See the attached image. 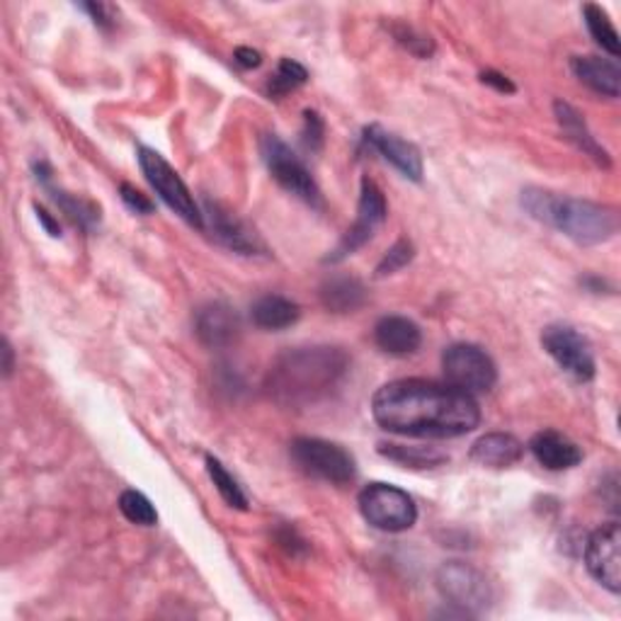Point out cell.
<instances>
[{"instance_id": "6da1fadb", "label": "cell", "mask_w": 621, "mask_h": 621, "mask_svg": "<svg viewBox=\"0 0 621 621\" xmlns=\"http://www.w3.org/2000/svg\"><path fill=\"white\" fill-rule=\"evenodd\" d=\"M372 416L379 428L404 437L452 440L479 428L477 398L452 384L398 379L382 386L372 398Z\"/></svg>"}, {"instance_id": "7a4b0ae2", "label": "cell", "mask_w": 621, "mask_h": 621, "mask_svg": "<svg viewBox=\"0 0 621 621\" xmlns=\"http://www.w3.org/2000/svg\"><path fill=\"white\" fill-rule=\"evenodd\" d=\"M350 360L340 347H297L279 355L267 372L265 388L279 406H313L345 379Z\"/></svg>"}, {"instance_id": "3957f363", "label": "cell", "mask_w": 621, "mask_h": 621, "mask_svg": "<svg viewBox=\"0 0 621 621\" xmlns=\"http://www.w3.org/2000/svg\"><path fill=\"white\" fill-rule=\"evenodd\" d=\"M534 222L549 226L580 246H600L617 236L619 214L614 206L568 197L544 188H525L520 197Z\"/></svg>"}, {"instance_id": "277c9868", "label": "cell", "mask_w": 621, "mask_h": 621, "mask_svg": "<svg viewBox=\"0 0 621 621\" xmlns=\"http://www.w3.org/2000/svg\"><path fill=\"white\" fill-rule=\"evenodd\" d=\"M291 459L313 479L345 485L357 477V461L345 447L321 440V437H297L289 445Z\"/></svg>"}, {"instance_id": "5b68a950", "label": "cell", "mask_w": 621, "mask_h": 621, "mask_svg": "<svg viewBox=\"0 0 621 621\" xmlns=\"http://www.w3.org/2000/svg\"><path fill=\"white\" fill-rule=\"evenodd\" d=\"M139 165L143 170L146 180H149V185L156 190L158 197L170 206V210H173L180 218H185L190 226L204 228V212L200 210V204L194 202L185 180L178 175V170L170 165L161 153L141 146Z\"/></svg>"}, {"instance_id": "8992f818", "label": "cell", "mask_w": 621, "mask_h": 621, "mask_svg": "<svg viewBox=\"0 0 621 621\" xmlns=\"http://www.w3.org/2000/svg\"><path fill=\"white\" fill-rule=\"evenodd\" d=\"M260 156L270 175L279 182V188H285L289 194H295V197L311 206L323 204L321 190L315 185L311 170L303 165L301 158L277 133H263Z\"/></svg>"}, {"instance_id": "52a82bcc", "label": "cell", "mask_w": 621, "mask_h": 621, "mask_svg": "<svg viewBox=\"0 0 621 621\" xmlns=\"http://www.w3.org/2000/svg\"><path fill=\"white\" fill-rule=\"evenodd\" d=\"M362 517L382 532H406L418 520L413 497L388 483H370L357 497Z\"/></svg>"}, {"instance_id": "ba28073f", "label": "cell", "mask_w": 621, "mask_h": 621, "mask_svg": "<svg viewBox=\"0 0 621 621\" xmlns=\"http://www.w3.org/2000/svg\"><path fill=\"white\" fill-rule=\"evenodd\" d=\"M447 382L469 396L491 392L497 382V367L489 352L471 343L449 345L442 355Z\"/></svg>"}, {"instance_id": "9c48e42d", "label": "cell", "mask_w": 621, "mask_h": 621, "mask_svg": "<svg viewBox=\"0 0 621 621\" xmlns=\"http://www.w3.org/2000/svg\"><path fill=\"white\" fill-rule=\"evenodd\" d=\"M437 590L449 604L459 607L467 617L485 612L493 602V590L479 568L464 561H447L437 570Z\"/></svg>"}, {"instance_id": "30bf717a", "label": "cell", "mask_w": 621, "mask_h": 621, "mask_svg": "<svg viewBox=\"0 0 621 621\" xmlns=\"http://www.w3.org/2000/svg\"><path fill=\"white\" fill-rule=\"evenodd\" d=\"M542 345L549 352V357L561 367L566 374L574 376L576 382H592L598 364H595L592 347L576 328L554 323L546 325L542 333Z\"/></svg>"}, {"instance_id": "8fae6325", "label": "cell", "mask_w": 621, "mask_h": 621, "mask_svg": "<svg viewBox=\"0 0 621 621\" xmlns=\"http://www.w3.org/2000/svg\"><path fill=\"white\" fill-rule=\"evenodd\" d=\"M386 214H388V206L384 200V192L376 188L374 180L364 178L362 190H360L355 224L347 228V234L343 236V240L338 243V248L328 255L325 263H340V260H345L347 255H355L362 246H367V243L374 238L376 228L386 222Z\"/></svg>"}, {"instance_id": "7c38bea8", "label": "cell", "mask_w": 621, "mask_h": 621, "mask_svg": "<svg viewBox=\"0 0 621 621\" xmlns=\"http://www.w3.org/2000/svg\"><path fill=\"white\" fill-rule=\"evenodd\" d=\"M588 574L612 595L621 592V532L617 522L590 534L586 544Z\"/></svg>"}, {"instance_id": "4fadbf2b", "label": "cell", "mask_w": 621, "mask_h": 621, "mask_svg": "<svg viewBox=\"0 0 621 621\" xmlns=\"http://www.w3.org/2000/svg\"><path fill=\"white\" fill-rule=\"evenodd\" d=\"M204 218L210 222L212 236L226 246L228 250L240 253V255H258L265 253L263 240L258 238L255 231L236 216V212H231L228 206L206 200L204 204Z\"/></svg>"}, {"instance_id": "5bb4252c", "label": "cell", "mask_w": 621, "mask_h": 621, "mask_svg": "<svg viewBox=\"0 0 621 621\" xmlns=\"http://www.w3.org/2000/svg\"><path fill=\"white\" fill-rule=\"evenodd\" d=\"M194 333H197L200 343L212 347V350H222L234 345L238 335H240V319L236 309H231L228 303L214 301L206 303L194 315Z\"/></svg>"}, {"instance_id": "9a60e30c", "label": "cell", "mask_w": 621, "mask_h": 621, "mask_svg": "<svg viewBox=\"0 0 621 621\" xmlns=\"http://www.w3.org/2000/svg\"><path fill=\"white\" fill-rule=\"evenodd\" d=\"M364 143L372 146V149L384 156L388 163H392L400 175L420 182L422 180V156L416 146L404 141L396 133L382 129L379 125H372L364 129Z\"/></svg>"}, {"instance_id": "2e32d148", "label": "cell", "mask_w": 621, "mask_h": 621, "mask_svg": "<svg viewBox=\"0 0 621 621\" xmlns=\"http://www.w3.org/2000/svg\"><path fill=\"white\" fill-rule=\"evenodd\" d=\"M529 449L534 459L549 471H568L582 461L580 447L556 430H544L539 435H534Z\"/></svg>"}, {"instance_id": "e0dca14e", "label": "cell", "mask_w": 621, "mask_h": 621, "mask_svg": "<svg viewBox=\"0 0 621 621\" xmlns=\"http://www.w3.org/2000/svg\"><path fill=\"white\" fill-rule=\"evenodd\" d=\"M374 340L386 355L394 357H406L413 355L422 343V333L418 323H413L410 319H404V315H386L374 328Z\"/></svg>"}, {"instance_id": "ac0fdd59", "label": "cell", "mask_w": 621, "mask_h": 621, "mask_svg": "<svg viewBox=\"0 0 621 621\" xmlns=\"http://www.w3.org/2000/svg\"><path fill=\"white\" fill-rule=\"evenodd\" d=\"M576 78L588 85L592 93L604 97H619L621 90V71L617 61L600 58V56H574L570 58Z\"/></svg>"}, {"instance_id": "d6986e66", "label": "cell", "mask_w": 621, "mask_h": 621, "mask_svg": "<svg viewBox=\"0 0 621 621\" xmlns=\"http://www.w3.org/2000/svg\"><path fill=\"white\" fill-rule=\"evenodd\" d=\"M522 454H525V445L517 437L505 432L483 435L471 447V461H477L479 467L485 469H507L517 464Z\"/></svg>"}, {"instance_id": "ffe728a7", "label": "cell", "mask_w": 621, "mask_h": 621, "mask_svg": "<svg viewBox=\"0 0 621 621\" xmlns=\"http://www.w3.org/2000/svg\"><path fill=\"white\" fill-rule=\"evenodd\" d=\"M554 113H556V119H558V125H561L564 133L566 137L574 141L578 149L590 156L595 163L602 165V168H610L612 161H610V153H607L602 146L598 143V139L592 137L588 125H586V119H582V115L578 113L576 107H570L568 103L564 100H556L554 103Z\"/></svg>"}, {"instance_id": "44dd1931", "label": "cell", "mask_w": 621, "mask_h": 621, "mask_svg": "<svg viewBox=\"0 0 621 621\" xmlns=\"http://www.w3.org/2000/svg\"><path fill=\"white\" fill-rule=\"evenodd\" d=\"M367 301V287L357 277L333 275L321 285V303L331 313H355Z\"/></svg>"}, {"instance_id": "7402d4cb", "label": "cell", "mask_w": 621, "mask_h": 621, "mask_svg": "<svg viewBox=\"0 0 621 621\" xmlns=\"http://www.w3.org/2000/svg\"><path fill=\"white\" fill-rule=\"evenodd\" d=\"M253 323L263 331H285L301 319L299 303L279 295H265L250 307Z\"/></svg>"}, {"instance_id": "603a6c76", "label": "cell", "mask_w": 621, "mask_h": 621, "mask_svg": "<svg viewBox=\"0 0 621 621\" xmlns=\"http://www.w3.org/2000/svg\"><path fill=\"white\" fill-rule=\"evenodd\" d=\"M34 173H36V180H40L42 185L49 192H52V197L56 200V204L61 206V210H64L78 226L93 228L97 222H100V212H97L95 204H90L88 200L73 197V194H68L64 190H56L52 185V168H49L46 163H34Z\"/></svg>"}, {"instance_id": "cb8c5ba5", "label": "cell", "mask_w": 621, "mask_h": 621, "mask_svg": "<svg viewBox=\"0 0 621 621\" xmlns=\"http://www.w3.org/2000/svg\"><path fill=\"white\" fill-rule=\"evenodd\" d=\"M379 454L406 469H435L447 464V457L432 447L428 449V447H406V445H382Z\"/></svg>"}, {"instance_id": "d4e9b609", "label": "cell", "mask_w": 621, "mask_h": 621, "mask_svg": "<svg viewBox=\"0 0 621 621\" xmlns=\"http://www.w3.org/2000/svg\"><path fill=\"white\" fill-rule=\"evenodd\" d=\"M582 18H586L588 32L592 34V40L598 42L607 54L617 58L621 54V44H619V34L614 30V24H612L610 15H607V10H602L595 3H586L582 6Z\"/></svg>"}, {"instance_id": "484cf974", "label": "cell", "mask_w": 621, "mask_h": 621, "mask_svg": "<svg viewBox=\"0 0 621 621\" xmlns=\"http://www.w3.org/2000/svg\"><path fill=\"white\" fill-rule=\"evenodd\" d=\"M204 464H206V473H210V479L214 483V489L218 491V495L224 497V503L228 507H236V510H248L246 493H243L238 481L231 477L228 469L222 464V461L214 459V457H206Z\"/></svg>"}, {"instance_id": "4316f807", "label": "cell", "mask_w": 621, "mask_h": 621, "mask_svg": "<svg viewBox=\"0 0 621 621\" xmlns=\"http://www.w3.org/2000/svg\"><path fill=\"white\" fill-rule=\"evenodd\" d=\"M119 510L131 525H141V527H156L158 525V513L156 507L151 505L149 497L139 491H125L119 495Z\"/></svg>"}, {"instance_id": "83f0119b", "label": "cell", "mask_w": 621, "mask_h": 621, "mask_svg": "<svg viewBox=\"0 0 621 621\" xmlns=\"http://www.w3.org/2000/svg\"><path fill=\"white\" fill-rule=\"evenodd\" d=\"M307 81H309V71L307 68H303L301 64H297V61L282 58V61H279V66L275 71L272 81H270V95H275V97L289 95L291 90L301 88V85L307 83Z\"/></svg>"}, {"instance_id": "f1b7e54d", "label": "cell", "mask_w": 621, "mask_h": 621, "mask_svg": "<svg viewBox=\"0 0 621 621\" xmlns=\"http://www.w3.org/2000/svg\"><path fill=\"white\" fill-rule=\"evenodd\" d=\"M413 255H416V248H413L410 240L394 243V246L386 250L379 267H376V277H386V275H394L398 270H404V267L413 260Z\"/></svg>"}, {"instance_id": "f546056e", "label": "cell", "mask_w": 621, "mask_h": 621, "mask_svg": "<svg viewBox=\"0 0 621 621\" xmlns=\"http://www.w3.org/2000/svg\"><path fill=\"white\" fill-rule=\"evenodd\" d=\"M301 141L307 146L309 151H321L323 141H325V125L319 113L313 109H307L303 113V131H301Z\"/></svg>"}, {"instance_id": "4dcf8cb0", "label": "cell", "mask_w": 621, "mask_h": 621, "mask_svg": "<svg viewBox=\"0 0 621 621\" xmlns=\"http://www.w3.org/2000/svg\"><path fill=\"white\" fill-rule=\"evenodd\" d=\"M119 194H121V202H125L131 212L151 214L156 210V204L149 200V194H143L141 190L129 185V182H121Z\"/></svg>"}, {"instance_id": "1f68e13d", "label": "cell", "mask_w": 621, "mask_h": 621, "mask_svg": "<svg viewBox=\"0 0 621 621\" xmlns=\"http://www.w3.org/2000/svg\"><path fill=\"white\" fill-rule=\"evenodd\" d=\"M396 36H398V42L400 44H406L408 46V52L413 54H418V56H430L432 54V42L428 40V36H418L416 32H413L410 28H400L396 30Z\"/></svg>"}, {"instance_id": "d6a6232c", "label": "cell", "mask_w": 621, "mask_h": 621, "mask_svg": "<svg viewBox=\"0 0 621 621\" xmlns=\"http://www.w3.org/2000/svg\"><path fill=\"white\" fill-rule=\"evenodd\" d=\"M81 10L88 12L97 28H103V30H113L115 28V20L117 18H115V8L113 6H107V3H85V6H81Z\"/></svg>"}, {"instance_id": "836d02e7", "label": "cell", "mask_w": 621, "mask_h": 621, "mask_svg": "<svg viewBox=\"0 0 621 621\" xmlns=\"http://www.w3.org/2000/svg\"><path fill=\"white\" fill-rule=\"evenodd\" d=\"M481 83H483V85H491L493 90L505 93V95H513V93L517 90L515 83L510 81L507 76H503V73H497V71H483V73H481Z\"/></svg>"}, {"instance_id": "e575fe53", "label": "cell", "mask_w": 621, "mask_h": 621, "mask_svg": "<svg viewBox=\"0 0 621 621\" xmlns=\"http://www.w3.org/2000/svg\"><path fill=\"white\" fill-rule=\"evenodd\" d=\"M234 58H236V64L243 68H258L263 64V54L255 52V49H250V46H238L234 52Z\"/></svg>"}, {"instance_id": "d590c367", "label": "cell", "mask_w": 621, "mask_h": 621, "mask_svg": "<svg viewBox=\"0 0 621 621\" xmlns=\"http://www.w3.org/2000/svg\"><path fill=\"white\" fill-rule=\"evenodd\" d=\"M34 212H36V218H40V222L44 224V228L49 231V236H54V238H56V236H61V226L54 222L52 216H49V212L44 210V206L36 204V206H34Z\"/></svg>"}, {"instance_id": "8d00e7d4", "label": "cell", "mask_w": 621, "mask_h": 621, "mask_svg": "<svg viewBox=\"0 0 621 621\" xmlns=\"http://www.w3.org/2000/svg\"><path fill=\"white\" fill-rule=\"evenodd\" d=\"M3 357H6V362H3V374L10 376V374H12V347H10L8 340L3 343Z\"/></svg>"}]
</instances>
